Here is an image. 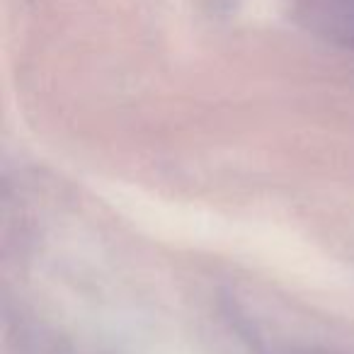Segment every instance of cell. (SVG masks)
<instances>
[{"label":"cell","mask_w":354,"mask_h":354,"mask_svg":"<svg viewBox=\"0 0 354 354\" xmlns=\"http://www.w3.org/2000/svg\"><path fill=\"white\" fill-rule=\"evenodd\" d=\"M262 354H333L325 352V349H315V347H296V344H284V347H272V349H262Z\"/></svg>","instance_id":"obj_1"}]
</instances>
